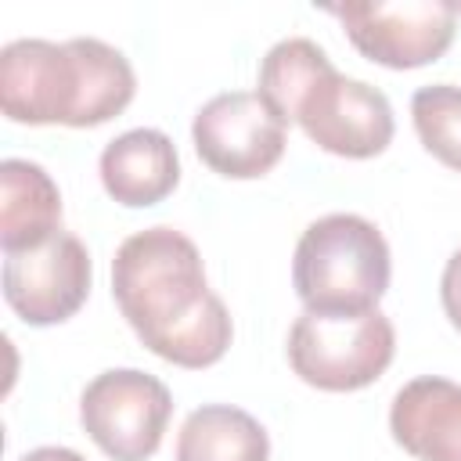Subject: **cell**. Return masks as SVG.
<instances>
[{
    "label": "cell",
    "mask_w": 461,
    "mask_h": 461,
    "mask_svg": "<svg viewBox=\"0 0 461 461\" xmlns=\"http://www.w3.org/2000/svg\"><path fill=\"white\" fill-rule=\"evenodd\" d=\"M97 169L108 198L126 209H148L162 202L180 180V158L173 140L151 126H137L108 140Z\"/></svg>",
    "instance_id": "8fae6325"
},
{
    "label": "cell",
    "mask_w": 461,
    "mask_h": 461,
    "mask_svg": "<svg viewBox=\"0 0 461 461\" xmlns=\"http://www.w3.org/2000/svg\"><path fill=\"white\" fill-rule=\"evenodd\" d=\"M198 158L227 180L270 173L288 144V122L252 90H230L205 101L191 122Z\"/></svg>",
    "instance_id": "52a82bcc"
},
{
    "label": "cell",
    "mask_w": 461,
    "mask_h": 461,
    "mask_svg": "<svg viewBox=\"0 0 461 461\" xmlns=\"http://www.w3.org/2000/svg\"><path fill=\"white\" fill-rule=\"evenodd\" d=\"M328 11L342 22L349 43L385 68H418L443 58L457 29V11L443 0L335 4Z\"/></svg>",
    "instance_id": "ba28073f"
},
{
    "label": "cell",
    "mask_w": 461,
    "mask_h": 461,
    "mask_svg": "<svg viewBox=\"0 0 461 461\" xmlns=\"http://www.w3.org/2000/svg\"><path fill=\"white\" fill-rule=\"evenodd\" d=\"M173 414L166 382L137 367L101 371L79 396V421L86 436L112 461H148Z\"/></svg>",
    "instance_id": "8992f818"
},
{
    "label": "cell",
    "mask_w": 461,
    "mask_h": 461,
    "mask_svg": "<svg viewBox=\"0 0 461 461\" xmlns=\"http://www.w3.org/2000/svg\"><path fill=\"white\" fill-rule=\"evenodd\" d=\"M411 119L429 155L461 173V86L432 83L414 90Z\"/></svg>",
    "instance_id": "5bb4252c"
},
{
    "label": "cell",
    "mask_w": 461,
    "mask_h": 461,
    "mask_svg": "<svg viewBox=\"0 0 461 461\" xmlns=\"http://www.w3.org/2000/svg\"><path fill=\"white\" fill-rule=\"evenodd\" d=\"M61 230V194L50 173L29 158L0 162V249L29 252Z\"/></svg>",
    "instance_id": "7c38bea8"
},
{
    "label": "cell",
    "mask_w": 461,
    "mask_h": 461,
    "mask_svg": "<svg viewBox=\"0 0 461 461\" xmlns=\"http://www.w3.org/2000/svg\"><path fill=\"white\" fill-rule=\"evenodd\" d=\"M256 94L285 122H299L317 148L342 158L382 155L396 130L389 97L364 79L342 76L324 47L306 36H288L267 50Z\"/></svg>",
    "instance_id": "3957f363"
},
{
    "label": "cell",
    "mask_w": 461,
    "mask_h": 461,
    "mask_svg": "<svg viewBox=\"0 0 461 461\" xmlns=\"http://www.w3.org/2000/svg\"><path fill=\"white\" fill-rule=\"evenodd\" d=\"M22 461H86V457L76 454V450H68V447H36Z\"/></svg>",
    "instance_id": "2e32d148"
},
{
    "label": "cell",
    "mask_w": 461,
    "mask_h": 461,
    "mask_svg": "<svg viewBox=\"0 0 461 461\" xmlns=\"http://www.w3.org/2000/svg\"><path fill=\"white\" fill-rule=\"evenodd\" d=\"M133 90L126 54L94 36L14 40L0 50V108L11 122L101 126L133 101Z\"/></svg>",
    "instance_id": "7a4b0ae2"
},
{
    "label": "cell",
    "mask_w": 461,
    "mask_h": 461,
    "mask_svg": "<svg viewBox=\"0 0 461 461\" xmlns=\"http://www.w3.org/2000/svg\"><path fill=\"white\" fill-rule=\"evenodd\" d=\"M292 285L313 313L375 310L389 288V245L371 220L328 212L303 230L292 259Z\"/></svg>",
    "instance_id": "277c9868"
},
{
    "label": "cell",
    "mask_w": 461,
    "mask_h": 461,
    "mask_svg": "<svg viewBox=\"0 0 461 461\" xmlns=\"http://www.w3.org/2000/svg\"><path fill=\"white\" fill-rule=\"evenodd\" d=\"M176 461H270V436L249 411L205 403L184 418Z\"/></svg>",
    "instance_id": "4fadbf2b"
},
{
    "label": "cell",
    "mask_w": 461,
    "mask_h": 461,
    "mask_svg": "<svg viewBox=\"0 0 461 461\" xmlns=\"http://www.w3.org/2000/svg\"><path fill=\"white\" fill-rule=\"evenodd\" d=\"M439 299H443V310H447L450 324L461 331V249H457V252L447 259V267H443Z\"/></svg>",
    "instance_id": "9a60e30c"
},
{
    "label": "cell",
    "mask_w": 461,
    "mask_h": 461,
    "mask_svg": "<svg viewBox=\"0 0 461 461\" xmlns=\"http://www.w3.org/2000/svg\"><path fill=\"white\" fill-rule=\"evenodd\" d=\"M112 295L137 339L176 367H209L230 346V313L205 281L198 245L173 227H148L119 245Z\"/></svg>",
    "instance_id": "6da1fadb"
},
{
    "label": "cell",
    "mask_w": 461,
    "mask_h": 461,
    "mask_svg": "<svg viewBox=\"0 0 461 461\" xmlns=\"http://www.w3.org/2000/svg\"><path fill=\"white\" fill-rule=\"evenodd\" d=\"M90 277V252L68 230H58L40 249L4 256V299L32 328L68 321L86 303Z\"/></svg>",
    "instance_id": "9c48e42d"
},
{
    "label": "cell",
    "mask_w": 461,
    "mask_h": 461,
    "mask_svg": "<svg viewBox=\"0 0 461 461\" xmlns=\"http://www.w3.org/2000/svg\"><path fill=\"white\" fill-rule=\"evenodd\" d=\"M389 432L418 461H461V385L439 375L411 378L393 396Z\"/></svg>",
    "instance_id": "30bf717a"
},
{
    "label": "cell",
    "mask_w": 461,
    "mask_h": 461,
    "mask_svg": "<svg viewBox=\"0 0 461 461\" xmlns=\"http://www.w3.org/2000/svg\"><path fill=\"white\" fill-rule=\"evenodd\" d=\"M396 331L375 306L364 313H313L303 310L288 331L292 371L324 393H353L382 378L393 364Z\"/></svg>",
    "instance_id": "5b68a950"
}]
</instances>
